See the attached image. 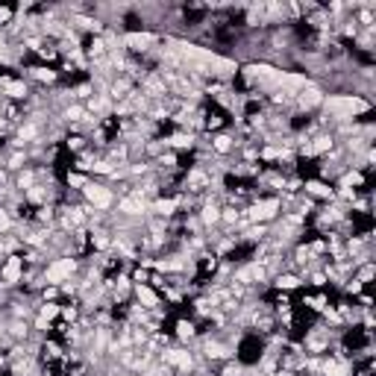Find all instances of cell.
Returning a JSON list of instances; mask_svg holds the SVG:
<instances>
[{"mask_svg": "<svg viewBox=\"0 0 376 376\" xmlns=\"http://www.w3.org/2000/svg\"><path fill=\"white\" fill-rule=\"evenodd\" d=\"M373 112V101H364L359 94H326L324 106H320V115H326L333 124L341 121H356L362 115Z\"/></svg>", "mask_w": 376, "mask_h": 376, "instance_id": "6da1fadb", "label": "cell"}, {"mask_svg": "<svg viewBox=\"0 0 376 376\" xmlns=\"http://www.w3.org/2000/svg\"><path fill=\"white\" fill-rule=\"evenodd\" d=\"M80 197H83V203H88V206L94 209V212H112L115 200H118L115 191L103 180H88L85 188L80 191Z\"/></svg>", "mask_w": 376, "mask_h": 376, "instance_id": "7a4b0ae2", "label": "cell"}, {"mask_svg": "<svg viewBox=\"0 0 376 376\" xmlns=\"http://www.w3.org/2000/svg\"><path fill=\"white\" fill-rule=\"evenodd\" d=\"M76 268H80V259H74V256H59V259H53L44 264V285H62V282H68L71 276L76 273Z\"/></svg>", "mask_w": 376, "mask_h": 376, "instance_id": "3957f363", "label": "cell"}, {"mask_svg": "<svg viewBox=\"0 0 376 376\" xmlns=\"http://www.w3.org/2000/svg\"><path fill=\"white\" fill-rule=\"evenodd\" d=\"M324 97H326L324 88H320L317 83H309L303 92L294 97V112H300V115H317L320 106H324Z\"/></svg>", "mask_w": 376, "mask_h": 376, "instance_id": "277c9868", "label": "cell"}, {"mask_svg": "<svg viewBox=\"0 0 376 376\" xmlns=\"http://www.w3.org/2000/svg\"><path fill=\"white\" fill-rule=\"evenodd\" d=\"M197 333H200V326H197V320L191 315H185V309L182 312H174V341L176 344H185V347H191L194 341H197Z\"/></svg>", "mask_w": 376, "mask_h": 376, "instance_id": "5b68a950", "label": "cell"}, {"mask_svg": "<svg viewBox=\"0 0 376 376\" xmlns=\"http://www.w3.org/2000/svg\"><path fill=\"white\" fill-rule=\"evenodd\" d=\"M24 256L15 253V256H6L3 264H0V285L3 289H18L21 280H24Z\"/></svg>", "mask_w": 376, "mask_h": 376, "instance_id": "8992f818", "label": "cell"}, {"mask_svg": "<svg viewBox=\"0 0 376 376\" xmlns=\"http://www.w3.org/2000/svg\"><path fill=\"white\" fill-rule=\"evenodd\" d=\"M303 194L309 197V200H315V203H333L335 200L333 182L317 180V176H309V180H303Z\"/></svg>", "mask_w": 376, "mask_h": 376, "instance_id": "52a82bcc", "label": "cell"}, {"mask_svg": "<svg viewBox=\"0 0 376 376\" xmlns=\"http://www.w3.org/2000/svg\"><path fill=\"white\" fill-rule=\"evenodd\" d=\"M147 215H153V218H165V220L176 218V215H180V200H176V194H162V197H156V200L150 203Z\"/></svg>", "mask_w": 376, "mask_h": 376, "instance_id": "ba28073f", "label": "cell"}, {"mask_svg": "<svg viewBox=\"0 0 376 376\" xmlns=\"http://www.w3.org/2000/svg\"><path fill=\"white\" fill-rule=\"evenodd\" d=\"M303 276L300 273H294V271H282V273H276L273 280H271V289L273 291H282V294H291V291H300L303 289Z\"/></svg>", "mask_w": 376, "mask_h": 376, "instance_id": "9c48e42d", "label": "cell"}, {"mask_svg": "<svg viewBox=\"0 0 376 376\" xmlns=\"http://www.w3.org/2000/svg\"><path fill=\"white\" fill-rule=\"evenodd\" d=\"M112 227L103 224V227H92L88 229V241H92V253H109L112 250Z\"/></svg>", "mask_w": 376, "mask_h": 376, "instance_id": "30bf717a", "label": "cell"}, {"mask_svg": "<svg viewBox=\"0 0 376 376\" xmlns=\"http://www.w3.org/2000/svg\"><path fill=\"white\" fill-rule=\"evenodd\" d=\"M132 300H136L141 309H147V312H153V309H162V306H165L162 297H159V291H153L147 282H145V285H132Z\"/></svg>", "mask_w": 376, "mask_h": 376, "instance_id": "8fae6325", "label": "cell"}, {"mask_svg": "<svg viewBox=\"0 0 376 376\" xmlns=\"http://www.w3.org/2000/svg\"><path fill=\"white\" fill-rule=\"evenodd\" d=\"M197 218H200L203 229H215V227H220V203H215V200H203V206L197 209Z\"/></svg>", "mask_w": 376, "mask_h": 376, "instance_id": "7c38bea8", "label": "cell"}, {"mask_svg": "<svg viewBox=\"0 0 376 376\" xmlns=\"http://www.w3.org/2000/svg\"><path fill=\"white\" fill-rule=\"evenodd\" d=\"M39 182V174H36V168H32V165H30V168H24V171H18V174H12V188H15V191L18 194H24V191H30V188L32 185H36Z\"/></svg>", "mask_w": 376, "mask_h": 376, "instance_id": "4fadbf2b", "label": "cell"}, {"mask_svg": "<svg viewBox=\"0 0 376 376\" xmlns=\"http://www.w3.org/2000/svg\"><path fill=\"white\" fill-rule=\"evenodd\" d=\"M62 147H65V153H68V156H80V153L88 150L92 145H88V136H80V132H68V136H65V141H62Z\"/></svg>", "mask_w": 376, "mask_h": 376, "instance_id": "5bb4252c", "label": "cell"}, {"mask_svg": "<svg viewBox=\"0 0 376 376\" xmlns=\"http://www.w3.org/2000/svg\"><path fill=\"white\" fill-rule=\"evenodd\" d=\"M59 312H62V303H39L36 306V315L44 317V320H50V324H56L59 320Z\"/></svg>", "mask_w": 376, "mask_h": 376, "instance_id": "9a60e30c", "label": "cell"}, {"mask_svg": "<svg viewBox=\"0 0 376 376\" xmlns=\"http://www.w3.org/2000/svg\"><path fill=\"white\" fill-rule=\"evenodd\" d=\"M244 364H241L238 359H229L224 364H218V376H244Z\"/></svg>", "mask_w": 376, "mask_h": 376, "instance_id": "2e32d148", "label": "cell"}, {"mask_svg": "<svg viewBox=\"0 0 376 376\" xmlns=\"http://www.w3.org/2000/svg\"><path fill=\"white\" fill-rule=\"evenodd\" d=\"M373 273H376V268H373V262H364V264H359L356 271H353V276H356V280L364 285V289H368L370 285V280H373Z\"/></svg>", "mask_w": 376, "mask_h": 376, "instance_id": "e0dca14e", "label": "cell"}, {"mask_svg": "<svg viewBox=\"0 0 376 376\" xmlns=\"http://www.w3.org/2000/svg\"><path fill=\"white\" fill-rule=\"evenodd\" d=\"M15 220H12V215H9V209L0 203V236H6V232H15Z\"/></svg>", "mask_w": 376, "mask_h": 376, "instance_id": "ac0fdd59", "label": "cell"}, {"mask_svg": "<svg viewBox=\"0 0 376 376\" xmlns=\"http://www.w3.org/2000/svg\"><path fill=\"white\" fill-rule=\"evenodd\" d=\"M15 21V6H6V3H0V30L9 27Z\"/></svg>", "mask_w": 376, "mask_h": 376, "instance_id": "d6986e66", "label": "cell"}, {"mask_svg": "<svg viewBox=\"0 0 376 376\" xmlns=\"http://www.w3.org/2000/svg\"><path fill=\"white\" fill-rule=\"evenodd\" d=\"M6 48H9V39H6V36H3V32H0V53H3V50H6Z\"/></svg>", "mask_w": 376, "mask_h": 376, "instance_id": "ffe728a7", "label": "cell"}, {"mask_svg": "<svg viewBox=\"0 0 376 376\" xmlns=\"http://www.w3.org/2000/svg\"><path fill=\"white\" fill-rule=\"evenodd\" d=\"M3 368H6V353H0V373H3Z\"/></svg>", "mask_w": 376, "mask_h": 376, "instance_id": "44dd1931", "label": "cell"}, {"mask_svg": "<svg viewBox=\"0 0 376 376\" xmlns=\"http://www.w3.org/2000/svg\"><path fill=\"white\" fill-rule=\"evenodd\" d=\"M0 101H3V97H0Z\"/></svg>", "mask_w": 376, "mask_h": 376, "instance_id": "7402d4cb", "label": "cell"}]
</instances>
